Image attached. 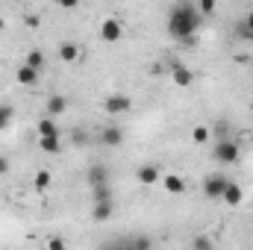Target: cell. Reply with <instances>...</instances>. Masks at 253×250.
I'll use <instances>...</instances> for the list:
<instances>
[{
    "instance_id": "1",
    "label": "cell",
    "mask_w": 253,
    "mask_h": 250,
    "mask_svg": "<svg viewBox=\"0 0 253 250\" xmlns=\"http://www.w3.org/2000/svg\"><path fill=\"white\" fill-rule=\"evenodd\" d=\"M200 12H197V6L194 3H177L174 9H171V15H168V33L174 36V39H180V42H186L189 44L191 36L197 33V27H200Z\"/></svg>"
},
{
    "instance_id": "2",
    "label": "cell",
    "mask_w": 253,
    "mask_h": 250,
    "mask_svg": "<svg viewBox=\"0 0 253 250\" xmlns=\"http://www.w3.org/2000/svg\"><path fill=\"white\" fill-rule=\"evenodd\" d=\"M239 156H242L239 141H233V138H221V141L215 144V159H218V162H224V165H236Z\"/></svg>"
},
{
    "instance_id": "3",
    "label": "cell",
    "mask_w": 253,
    "mask_h": 250,
    "mask_svg": "<svg viewBox=\"0 0 253 250\" xmlns=\"http://www.w3.org/2000/svg\"><path fill=\"white\" fill-rule=\"evenodd\" d=\"M100 39H103L106 44L121 42V39H124V24H121L118 18H103V24H100Z\"/></svg>"
},
{
    "instance_id": "4",
    "label": "cell",
    "mask_w": 253,
    "mask_h": 250,
    "mask_svg": "<svg viewBox=\"0 0 253 250\" xmlns=\"http://www.w3.org/2000/svg\"><path fill=\"white\" fill-rule=\"evenodd\" d=\"M227 177L224 174H209L206 180H203V194L209 197V200H221V194H224V188H227Z\"/></svg>"
},
{
    "instance_id": "5",
    "label": "cell",
    "mask_w": 253,
    "mask_h": 250,
    "mask_svg": "<svg viewBox=\"0 0 253 250\" xmlns=\"http://www.w3.org/2000/svg\"><path fill=\"white\" fill-rule=\"evenodd\" d=\"M129 109H132V100L126 94H109L103 100V112H109V115H126Z\"/></svg>"
},
{
    "instance_id": "6",
    "label": "cell",
    "mask_w": 253,
    "mask_h": 250,
    "mask_svg": "<svg viewBox=\"0 0 253 250\" xmlns=\"http://www.w3.org/2000/svg\"><path fill=\"white\" fill-rule=\"evenodd\" d=\"M221 203H227V206H242V203H245V188L230 180L227 188H224V194H221Z\"/></svg>"
},
{
    "instance_id": "7",
    "label": "cell",
    "mask_w": 253,
    "mask_h": 250,
    "mask_svg": "<svg viewBox=\"0 0 253 250\" xmlns=\"http://www.w3.org/2000/svg\"><path fill=\"white\" fill-rule=\"evenodd\" d=\"M159 180H162V174H159L156 165H141L135 171V183H141V186H156Z\"/></svg>"
},
{
    "instance_id": "8",
    "label": "cell",
    "mask_w": 253,
    "mask_h": 250,
    "mask_svg": "<svg viewBox=\"0 0 253 250\" xmlns=\"http://www.w3.org/2000/svg\"><path fill=\"white\" fill-rule=\"evenodd\" d=\"M91 218H94L97 224H100V221H109V218H112V197H100V200H94Z\"/></svg>"
},
{
    "instance_id": "9",
    "label": "cell",
    "mask_w": 253,
    "mask_h": 250,
    "mask_svg": "<svg viewBox=\"0 0 253 250\" xmlns=\"http://www.w3.org/2000/svg\"><path fill=\"white\" fill-rule=\"evenodd\" d=\"M171 77H174V85H180V88H189L191 83H194V74H191L186 65H171Z\"/></svg>"
},
{
    "instance_id": "10",
    "label": "cell",
    "mask_w": 253,
    "mask_h": 250,
    "mask_svg": "<svg viewBox=\"0 0 253 250\" xmlns=\"http://www.w3.org/2000/svg\"><path fill=\"white\" fill-rule=\"evenodd\" d=\"M80 56H83V50H80L77 42H62V44H59V59H62V62L74 65V62H80Z\"/></svg>"
},
{
    "instance_id": "11",
    "label": "cell",
    "mask_w": 253,
    "mask_h": 250,
    "mask_svg": "<svg viewBox=\"0 0 253 250\" xmlns=\"http://www.w3.org/2000/svg\"><path fill=\"white\" fill-rule=\"evenodd\" d=\"M124 141V129L121 126H106L103 132H100V144L103 147H118Z\"/></svg>"
},
{
    "instance_id": "12",
    "label": "cell",
    "mask_w": 253,
    "mask_h": 250,
    "mask_svg": "<svg viewBox=\"0 0 253 250\" xmlns=\"http://www.w3.org/2000/svg\"><path fill=\"white\" fill-rule=\"evenodd\" d=\"M44 112H47V115H53V118H59L62 112H68V97H65V94H53V97L47 100Z\"/></svg>"
},
{
    "instance_id": "13",
    "label": "cell",
    "mask_w": 253,
    "mask_h": 250,
    "mask_svg": "<svg viewBox=\"0 0 253 250\" xmlns=\"http://www.w3.org/2000/svg\"><path fill=\"white\" fill-rule=\"evenodd\" d=\"M15 80H18V83H21V85H36V83H39V71H36V68H33V65H21V68H18V74H15Z\"/></svg>"
},
{
    "instance_id": "14",
    "label": "cell",
    "mask_w": 253,
    "mask_h": 250,
    "mask_svg": "<svg viewBox=\"0 0 253 250\" xmlns=\"http://www.w3.org/2000/svg\"><path fill=\"white\" fill-rule=\"evenodd\" d=\"M39 147H42L44 153H53V156L62 153V141H59V135H39Z\"/></svg>"
},
{
    "instance_id": "15",
    "label": "cell",
    "mask_w": 253,
    "mask_h": 250,
    "mask_svg": "<svg viewBox=\"0 0 253 250\" xmlns=\"http://www.w3.org/2000/svg\"><path fill=\"white\" fill-rule=\"evenodd\" d=\"M159 183L165 186L168 194H183V191H186V180H183V177H177V174H168V177H162Z\"/></svg>"
},
{
    "instance_id": "16",
    "label": "cell",
    "mask_w": 253,
    "mask_h": 250,
    "mask_svg": "<svg viewBox=\"0 0 253 250\" xmlns=\"http://www.w3.org/2000/svg\"><path fill=\"white\" fill-rule=\"evenodd\" d=\"M36 132H39V135H62V132H59V124H56V118H53V115H44V118L39 121V126H36Z\"/></svg>"
},
{
    "instance_id": "17",
    "label": "cell",
    "mask_w": 253,
    "mask_h": 250,
    "mask_svg": "<svg viewBox=\"0 0 253 250\" xmlns=\"http://www.w3.org/2000/svg\"><path fill=\"white\" fill-rule=\"evenodd\" d=\"M88 183H91V188H94V186H103V183H109V171H106L103 165H94V168L88 171Z\"/></svg>"
},
{
    "instance_id": "18",
    "label": "cell",
    "mask_w": 253,
    "mask_h": 250,
    "mask_svg": "<svg viewBox=\"0 0 253 250\" xmlns=\"http://www.w3.org/2000/svg\"><path fill=\"white\" fill-rule=\"evenodd\" d=\"M33 186H36V191H47V188L53 186V174L50 171H36Z\"/></svg>"
},
{
    "instance_id": "19",
    "label": "cell",
    "mask_w": 253,
    "mask_h": 250,
    "mask_svg": "<svg viewBox=\"0 0 253 250\" xmlns=\"http://www.w3.org/2000/svg\"><path fill=\"white\" fill-rule=\"evenodd\" d=\"M209 135H212V132H209V126H203V124H197L194 129H191L194 144H206V141H209Z\"/></svg>"
},
{
    "instance_id": "20",
    "label": "cell",
    "mask_w": 253,
    "mask_h": 250,
    "mask_svg": "<svg viewBox=\"0 0 253 250\" xmlns=\"http://www.w3.org/2000/svg\"><path fill=\"white\" fill-rule=\"evenodd\" d=\"M9 124H12V106L0 103V132H3V129H9Z\"/></svg>"
},
{
    "instance_id": "21",
    "label": "cell",
    "mask_w": 253,
    "mask_h": 250,
    "mask_svg": "<svg viewBox=\"0 0 253 250\" xmlns=\"http://www.w3.org/2000/svg\"><path fill=\"white\" fill-rule=\"evenodd\" d=\"M24 62H27V65H33V68H36V71H39V68H42V65H44V53H42V50H30V53H27V59H24Z\"/></svg>"
},
{
    "instance_id": "22",
    "label": "cell",
    "mask_w": 253,
    "mask_h": 250,
    "mask_svg": "<svg viewBox=\"0 0 253 250\" xmlns=\"http://www.w3.org/2000/svg\"><path fill=\"white\" fill-rule=\"evenodd\" d=\"M194 6H197V12H200V15H212L218 3H215V0H197Z\"/></svg>"
},
{
    "instance_id": "23",
    "label": "cell",
    "mask_w": 253,
    "mask_h": 250,
    "mask_svg": "<svg viewBox=\"0 0 253 250\" xmlns=\"http://www.w3.org/2000/svg\"><path fill=\"white\" fill-rule=\"evenodd\" d=\"M191 245H194V248H212V239H206V236H197Z\"/></svg>"
},
{
    "instance_id": "24",
    "label": "cell",
    "mask_w": 253,
    "mask_h": 250,
    "mask_svg": "<svg viewBox=\"0 0 253 250\" xmlns=\"http://www.w3.org/2000/svg\"><path fill=\"white\" fill-rule=\"evenodd\" d=\"M56 3H59L62 9H77V6H80L83 0H56Z\"/></svg>"
},
{
    "instance_id": "25",
    "label": "cell",
    "mask_w": 253,
    "mask_h": 250,
    "mask_svg": "<svg viewBox=\"0 0 253 250\" xmlns=\"http://www.w3.org/2000/svg\"><path fill=\"white\" fill-rule=\"evenodd\" d=\"M129 245H132V248H150V239L141 236V239H135V242H129Z\"/></svg>"
},
{
    "instance_id": "26",
    "label": "cell",
    "mask_w": 253,
    "mask_h": 250,
    "mask_svg": "<svg viewBox=\"0 0 253 250\" xmlns=\"http://www.w3.org/2000/svg\"><path fill=\"white\" fill-rule=\"evenodd\" d=\"M3 174H9V159H6V156H0V177H3Z\"/></svg>"
},
{
    "instance_id": "27",
    "label": "cell",
    "mask_w": 253,
    "mask_h": 250,
    "mask_svg": "<svg viewBox=\"0 0 253 250\" xmlns=\"http://www.w3.org/2000/svg\"><path fill=\"white\" fill-rule=\"evenodd\" d=\"M245 27H248V36L253 39V12H248V21H245Z\"/></svg>"
},
{
    "instance_id": "28",
    "label": "cell",
    "mask_w": 253,
    "mask_h": 250,
    "mask_svg": "<svg viewBox=\"0 0 253 250\" xmlns=\"http://www.w3.org/2000/svg\"><path fill=\"white\" fill-rule=\"evenodd\" d=\"M47 248L59 250V248H65V242H62V239H50V242H47Z\"/></svg>"
},
{
    "instance_id": "29",
    "label": "cell",
    "mask_w": 253,
    "mask_h": 250,
    "mask_svg": "<svg viewBox=\"0 0 253 250\" xmlns=\"http://www.w3.org/2000/svg\"><path fill=\"white\" fill-rule=\"evenodd\" d=\"M3 27H6V21H3V15H0V33H3Z\"/></svg>"
},
{
    "instance_id": "30",
    "label": "cell",
    "mask_w": 253,
    "mask_h": 250,
    "mask_svg": "<svg viewBox=\"0 0 253 250\" xmlns=\"http://www.w3.org/2000/svg\"><path fill=\"white\" fill-rule=\"evenodd\" d=\"M251 144H253V129H251Z\"/></svg>"
},
{
    "instance_id": "31",
    "label": "cell",
    "mask_w": 253,
    "mask_h": 250,
    "mask_svg": "<svg viewBox=\"0 0 253 250\" xmlns=\"http://www.w3.org/2000/svg\"><path fill=\"white\" fill-rule=\"evenodd\" d=\"M251 109H253V100H251Z\"/></svg>"
},
{
    "instance_id": "32",
    "label": "cell",
    "mask_w": 253,
    "mask_h": 250,
    "mask_svg": "<svg viewBox=\"0 0 253 250\" xmlns=\"http://www.w3.org/2000/svg\"><path fill=\"white\" fill-rule=\"evenodd\" d=\"M251 56H253V50H251Z\"/></svg>"
}]
</instances>
